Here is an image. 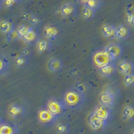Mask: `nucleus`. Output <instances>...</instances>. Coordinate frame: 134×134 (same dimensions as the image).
Returning a JSON list of instances; mask_svg holds the SVG:
<instances>
[{
	"label": "nucleus",
	"instance_id": "2eb2a0df",
	"mask_svg": "<svg viewBox=\"0 0 134 134\" xmlns=\"http://www.w3.org/2000/svg\"><path fill=\"white\" fill-rule=\"evenodd\" d=\"M0 134H18V130L14 124L3 123L0 125Z\"/></svg>",
	"mask_w": 134,
	"mask_h": 134
},
{
	"label": "nucleus",
	"instance_id": "a878e982",
	"mask_svg": "<svg viewBox=\"0 0 134 134\" xmlns=\"http://www.w3.org/2000/svg\"><path fill=\"white\" fill-rule=\"evenodd\" d=\"M85 4L86 6L91 8L93 10H96L100 6V3H99V0H89Z\"/></svg>",
	"mask_w": 134,
	"mask_h": 134
},
{
	"label": "nucleus",
	"instance_id": "473e14b6",
	"mask_svg": "<svg viewBox=\"0 0 134 134\" xmlns=\"http://www.w3.org/2000/svg\"><path fill=\"white\" fill-rule=\"evenodd\" d=\"M14 2H15V0H5V3L8 7H10L13 5Z\"/></svg>",
	"mask_w": 134,
	"mask_h": 134
},
{
	"label": "nucleus",
	"instance_id": "f704fd0d",
	"mask_svg": "<svg viewBox=\"0 0 134 134\" xmlns=\"http://www.w3.org/2000/svg\"><path fill=\"white\" fill-rule=\"evenodd\" d=\"M3 122L2 121V119H1V118H0V125H1V124H3Z\"/></svg>",
	"mask_w": 134,
	"mask_h": 134
},
{
	"label": "nucleus",
	"instance_id": "5701e85b",
	"mask_svg": "<svg viewBox=\"0 0 134 134\" xmlns=\"http://www.w3.org/2000/svg\"><path fill=\"white\" fill-rule=\"evenodd\" d=\"M56 131L58 134H68L70 131V127L66 123H62L57 125Z\"/></svg>",
	"mask_w": 134,
	"mask_h": 134
},
{
	"label": "nucleus",
	"instance_id": "c85d7f7f",
	"mask_svg": "<svg viewBox=\"0 0 134 134\" xmlns=\"http://www.w3.org/2000/svg\"><path fill=\"white\" fill-rule=\"evenodd\" d=\"M19 38V36L17 33V31L14 30L12 32H11L10 33L8 34V39L10 40H16L18 38Z\"/></svg>",
	"mask_w": 134,
	"mask_h": 134
},
{
	"label": "nucleus",
	"instance_id": "7c9ffc66",
	"mask_svg": "<svg viewBox=\"0 0 134 134\" xmlns=\"http://www.w3.org/2000/svg\"><path fill=\"white\" fill-rule=\"evenodd\" d=\"M127 21L134 26V15H130V14H128Z\"/></svg>",
	"mask_w": 134,
	"mask_h": 134
},
{
	"label": "nucleus",
	"instance_id": "c756f323",
	"mask_svg": "<svg viewBox=\"0 0 134 134\" xmlns=\"http://www.w3.org/2000/svg\"><path fill=\"white\" fill-rule=\"evenodd\" d=\"M31 22L34 26H37L40 24V20L37 17H32V19H31Z\"/></svg>",
	"mask_w": 134,
	"mask_h": 134
},
{
	"label": "nucleus",
	"instance_id": "412c9836",
	"mask_svg": "<svg viewBox=\"0 0 134 134\" xmlns=\"http://www.w3.org/2000/svg\"><path fill=\"white\" fill-rule=\"evenodd\" d=\"M14 30V24L8 20H3L0 22V31L3 34H9Z\"/></svg>",
	"mask_w": 134,
	"mask_h": 134
},
{
	"label": "nucleus",
	"instance_id": "9b49d317",
	"mask_svg": "<svg viewBox=\"0 0 134 134\" xmlns=\"http://www.w3.org/2000/svg\"><path fill=\"white\" fill-rule=\"evenodd\" d=\"M131 31L127 26L121 25L115 28V38L119 40H125L130 36Z\"/></svg>",
	"mask_w": 134,
	"mask_h": 134
},
{
	"label": "nucleus",
	"instance_id": "423d86ee",
	"mask_svg": "<svg viewBox=\"0 0 134 134\" xmlns=\"http://www.w3.org/2000/svg\"><path fill=\"white\" fill-rule=\"evenodd\" d=\"M105 49L112 61L120 58L124 54V48L117 43H110L107 47H105Z\"/></svg>",
	"mask_w": 134,
	"mask_h": 134
},
{
	"label": "nucleus",
	"instance_id": "9d476101",
	"mask_svg": "<svg viewBox=\"0 0 134 134\" xmlns=\"http://www.w3.org/2000/svg\"><path fill=\"white\" fill-rule=\"evenodd\" d=\"M99 101H100V103L103 104L107 107H111L115 103V97L112 92L109 91H105L100 94Z\"/></svg>",
	"mask_w": 134,
	"mask_h": 134
},
{
	"label": "nucleus",
	"instance_id": "f03ea898",
	"mask_svg": "<svg viewBox=\"0 0 134 134\" xmlns=\"http://www.w3.org/2000/svg\"><path fill=\"white\" fill-rule=\"evenodd\" d=\"M44 106L58 119L64 115L67 109L62 98H50L46 101Z\"/></svg>",
	"mask_w": 134,
	"mask_h": 134
},
{
	"label": "nucleus",
	"instance_id": "6e6552de",
	"mask_svg": "<svg viewBox=\"0 0 134 134\" xmlns=\"http://www.w3.org/2000/svg\"><path fill=\"white\" fill-rule=\"evenodd\" d=\"M60 34L59 27L54 25L49 24L46 26L44 29V35L48 41L56 40Z\"/></svg>",
	"mask_w": 134,
	"mask_h": 134
},
{
	"label": "nucleus",
	"instance_id": "f8f14e48",
	"mask_svg": "<svg viewBox=\"0 0 134 134\" xmlns=\"http://www.w3.org/2000/svg\"><path fill=\"white\" fill-rule=\"evenodd\" d=\"M119 70L121 73L125 76L134 72V65L131 61L123 60L119 64Z\"/></svg>",
	"mask_w": 134,
	"mask_h": 134
},
{
	"label": "nucleus",
	"instance_id": "72a5a7b5",
	"mask_svg": "<svg viewBox=\"0 0 134 134\" xmlns=\"http://www.w3.org/2000/svg\"><path fill=\"white\" fill-rule=\"evenodd\" d=\"M81 1L82 2V3H87V2H88L89 0H81Z\"/></svg>",
	"mask_w": 134,
	"mask_h": 134
},
{
	"label": "nucleus",
	"instance_id": "7ed1b4c3",
	"mask_svg": "<svg viewBox=\"0 0 134 134\" xmlns=\"http://www.w3.org/2000/svg\"><path fill=\"white\" fill-rule=\"evenodd\" d=\"M91 60L92 64L94 67H96L97 69L113 62L111 60L105 48L94 50L91 54Z\"/></svg>",
	"mask_w": 134,
	"mask_h": 134
},
{
	"label": "nucleus",
	"instance_id": "2f4dec72",
	"mask_svg": "<svg viewBox=\"0 0 134 134\" xmlns=\"http://www.w3.org/2000/svg\"><path fill=\"white\" fill-rule=\"evenodd\" d=\"M21 54H22V56H24V57H27V56H29L30 54H31V52L30 51V50H28V49H24V50H23L22 51H21Z\"/></svg>",
	"mask_w": 134,
	"mask_h": 134
},
{
	"label": "nucleus",
	"instance_id": "c9c22d12",
	"mask_svg": "<svg viewBox=\"0 0 134 134\" xmlns=\"http://www.w3.org/2000/svg\"><path fill=\"white\" fill-rule=\"evenodd\" d=\"M131 134H134V130H133L132 132H131Z\"/></svg>",
	"mask_w": 134,
	"mask_h": 134
},
{
	"label": "nucleus",
	"instance_id": "4468645a",
	"mask_svg": "<svg viewBox=\"0 0 134 134\" xmlns=\"http://www.w3.org/2000/svg\"><path fill=\"white\" fill-rule=\"evenodd\" d=\"M101 75L104 77L110 78L114 75L116 72V66L113 62L110 63L109 64L104 66L98 69Z\"/></svg>",
	"mask_w": 134,
	"mask_h": 134
},
{
	"label": "nucleus",
	"instance_id": "a211bd4d",
	"mask_svg": "<svg viewBox=\"0 0 134 134\" xmlns=\"http://www.w3.org/2000/svg\"><path fill=\"white\" fill-rule=\"evenodd\" d=\"M9 114L14 118L22 116L24 114L25 109L23 106L19 105H12L9 108Z\"/></svg>",
	"mask_w": 134,
	"mask_h": 134
},
{
	"label": "nucleus",
	"instance_id": "aec40b11",
	"mask_svg": "<svg viewBox=\"0 0 134 134\" xmlns=\"http://www.w3.org/2000/svg\"><path fill=\"white\" fill-rule=\"evenodd\" d=\"M124 119L128 121H134V105H127L123 111Z\"/></svg>",
	"mask_w": 134,
	"mask_h": 134
},
{
	"label": "nucleus",
	"instance_id": "cd10ccee",
	"mask_svg": "<svg viewBox=\"0 0 134 134\" xmlns=\"http://www.w3.org/2000/svg\"><path fill=\"white\" fill-rule=\"evenodd\" d=\"M28 63V60H27V57H24L21 55V57H19L17 58L15 60V64L18 66H25Z\"/></svg>",
	"mask_w": 134,
	"mask_h": 134
},
{
	"label": "nucleus",
	"instance_id": "20e7f679",
	"mask_svg": "<svg viewBox=\"0 0 134 134\" xmlns=\"http://www.w3.org/2000/svg\"><path fill=\"white\" fill-rule=\"evenodd\" d=\"M37 119L38 123L42 126L51 127L56 124L58 118L48 111L45 106H42L37 111Z\"/></svg>",
	"mask_w": 134,
	"mask_h": 134
},
{
	"label": "nucleus",
	"instance_id": "bb28decb",
	"mask_svg": "<svg viewBox=\"0 0 134 134\" xmlns=\"http://www.w3.org/2000/svg\"><path fill=\"white\" fill-rule=\"evenodd\" d=\"M28 28H29V27H27V26H25V25H21V26H19L16 30L17 33H18L19 36V38H23L25 34H26V32H27Z\"/></svg>",
	"mask_w": 134,
	"mask_h": 134
},
{
	"label": "nucleus",
	"instance_id": "39448f33",
	"mask_svg": "<svg viewBox=\"0 0 134 134\" xmlns=\"http://www.w3.org/2000/svg\"><path fill=\"white\" fill-rule=\"evenodd\" d=\"M93 113L97 117L102 120L108 122L112 115V110L111 107H107L101 103H99L94 107Z\"/></svg>",
	"mask_w": 134,
	"mask_h": 134
},
{
	"label": "nucleus",
	"instance_id": "6ab92c4d",
	"mask_svg": "<svg viewBox=\"0 0 134 134\" xmlns=\"http://www.w3.org/2000/svg\"><path fill=\"white\" fill-rule=\"evenodd\" d=\"M115 28L114 26L111 24H105L102 27L103 35L106 38H114L115 33Z\"/></svg>",
	"mask_w": 134,
	"mask_h": 134
},
{
	"label": "nucleus",
	"instance_id": "e433bc0d",
	"mask_svg": "<svg viewBox=\"0 0 134 134\" xmlns=\"http://www.w3.org/2000/svg\"><path fill=\"white\" fill-rule=\"evenodd\" d=\"M0 9H1V4H0Z\"/></svg>",
	"mask_w": 134,
	"mask_h": 134
},
{
	"label": "nucleus",
	"instance_id": "f257e3e1",
	"mask_svg": "<svg viewBox=\"0 0 134 134\" xmlns=\"http://www.w3.org/2000/svg\"><path fill=\"white\" fill-rule=\"evenodd\" d=\"M62 99L67 109H79L85 102V95L84 92L76 87H70L64 92Z\"/></svg>",
	"mask_w": 134,
	"mask_h": 134
},
{
	"label": "nucleus",
	"instance_id": "b1692460",
	"mask_svg": "<svg viewBox=\"0 0 134 134\" xmlns=\"http://www.w3.org/2000/svg\"><path fill=\"white\" fill-rule=\"evenodd\" d=\"M124 84L126 87H134V72L125 75Z\"/></svg>",
	"mask_w": 134,
	"mask_h": 134
},
{
	"label": "nucleus",
	"instance_id": "1a4fd4ad",
	"mask_svg": "<svg viewBox=\"0 0 134 134\" xmlns=\"http://www.w3.org/2000/svg\"><path fill=\"white\" fill-rule=\"evenodd\" d=\"M23 40L30 45L36 44L40 40L38 31L34 27H29L27 32L24 36Z\"/></svg>",
	"mask_w": 134,
	"mask_h": 134
},
{
	"label": "nucleus",
	"instance_id": "393cba45",
	"mask_svg": "<svg viewBox=\"0 0 134 134\" xmlns=\"http://www.w3.org/2000/svg\"><path fill=\"white\" fill-rule=\"evenodd\" d=\"M8 68V61L5 58L0 57V74H3L6 72Z\"/></svg>",
	"mask_w": 134,
	"mask_h": 134
},
{
	"label": "nucleus",
	"instance_id": "f3484780",
	"mask_svg": "<svg viewBox=\"0 0 134 134\" xmlns=\"http://www.w3.org/2000/svg\"><path fill=\"white\" fill-rule=\"evenodd\" d=\"M37 52L39 54L48 52L51 49V43L48 40H39L36 44Z\"/></svg>",
	"mask_w": 134,
	"mask_h": 134
},
{
	"label": "nucleus",
	"instance_id": "0eeeda50",
	"mask_svg": "<svg viewBox=\"0 0 134 134\" xmlns=\"http://www.w3.org/2000/svg\"><path fill=\"white\" fill-rule=\"evenodd\" d=\"M88 121L91 127L92 128V130H93L94 131L103 130L107 125V123H108L107 121H103L97 117L93 114V112L88 116Z\"/></svg>",
	"mask_w": 134,
	"mask_h": 134
},
{
	"label": "nucleus",
	"instance_id": "4be33fe9",
	"mask_svg": "<svg viewBox=\"0 0 134 134\" xmlns=\"http://www.w3.org/2000/svg\"><path fill=\"white\" fill-rule=\"evenodd\" d=\"M82 17L86 20H91L94 17V10L87 6L84 7L82 9Z\"/></svg>",
	"mask_w": 134,
	"mask_h": 134
},
{
	"label": "nucleus",
	"instance_id": "dca6fc26",
	"mask_svg": "<svg viewBox=\"0 0 134 134\" xmlns=\"http://www.w3.org/2000/svg\"><path fill=\"white\" fill-rule=\"evenodd\" d=\"M63 63L60 58H52L50 60L48 64V69L50 71L54 72H59L61 69H63Z\"/></svg>",
	"mask_w": 134,
	"mask_h": 134
},
{
	"label": "nucleus",
	"instance_id": "ddd939ff",
	"mask_svg": "<svg viewBox=\"0 0 134 134\" xmlns=\"http://www.w3.org/2000/svg\"><path fill=\"white\" fill-rule=\"evenodd\" d=\"M60 13L63 17L66 18H69L75 15L76 13V8L71 3H65L61 7Z\"/></svg>",
	"mask_w": 134,
	"mask_h": 134
}]
</instances>
